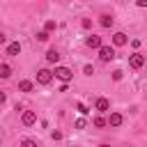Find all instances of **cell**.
Wrapping results in <instances>:
<instances>
[{"label": "cell", "instance_id": "cell-1", "mask_svg": "<svg viewBox=\"0 0 147 147\" xmlns=\"http://www.w3.org/2000/svg\"><path fill=\"white\" fill-rule=\"evenodd\" d=\"M53 74H55V78H60V80H64V83H69V80H71V76H74L69 67H55V71H53Z\"/></svg>", "mask_w": 147, "mask_h": 147}, {"label": "cell", "instance_id": "cell-4", "mask_svg": "<svg viewBox=\"0 0 147 147\" xmlns=\"http://www.w3.org/2000/svg\"><path fill=\"white\" fill-rule=\"evenodd\" d=\"M145 64V55H140V53H133L131 57H129V67L131 69H140Z\"/></svg>", "mask_w": 147, "mask_h": 147}, {"label": "cell", "instance_id": "cell-24", "mask_svg": "<svg viewBox=\"0 0 147 147\" xmlns=\"http://www.w3.org/2000/svg\"><path fill=\"white\" fill-rule=\"evenodd\" d=\"M138 7H147V0H138Z\"/></svg>", "mask_w": 147, "mask_h": 147}, {"label": "cell", "instance_id": "cell-14", "mask_svg": "<svg viewBox=\"0 0 147 147\" xmlns=\"http://www.w3.org/2000/svg\"><path fill=\"white\" fill-rule=\"evenodd\" d=\"M99 23H101V28H110V25H113V16H110V14H103Z\"/></svg>", "mask_w": 147, "mask_h": 147}, {"label": "cell", "instance_id": "cell-10", "mask_svg": "<svg viewBox=\"0 0 147 147\" xmlns=\"http://www.w3.org/2000/svg\"><path fill=\"white\" fill-rule=\"evenodd\" d=\"M18 53H21V44H18V41H14V44H9V46H7V55L16 57Z\"/></svg>", "mask_w": 147, "mask_h": 147}, {"label": "cell", "instance_id": "cell-7", "mask_svg": "<svg viewBox=\"0 0 147 147\" xmlns=\"http://www.w3.org/2000/svg\"><path fill=\"white\" fill-rule=\"evenodd\" d=\"M96 110H99V113H106V110H110V101H108L106 96H99V99H96Z\"/></svg>", "mask_w": 147, "mask_h": 147}, {"label": "cell", "instance_id": "cell-5", "mask_svg": "<svg viewBox=\"0 0 147 147\" xmlns=\"http://www.w3.org/2000/svg\"><path fill=\"white\" fill-rule=\"evenodd\" d=\"M21 122H23L25 126H32V124L37 122V113H34V110H25L23 117H21Z\"/></svg>", "mask_w": 147, "mask_h": 147}, {"label": "cell", "instance_id": "cell-19", "mask_svg": "<svg viewBox=\"0 0 147 147\" xmlns=\"http://www.w3.org/2000/svg\"><path fill=\"white\" fill-rule=\"evenodd\" d=\"M76 108H78V113H80V115H87V113H90L85 103H76Z\"/></svg>", "mask_w": 147, "mask_h": 147}, {"label": "cell", "instance_id": "cell-3", "mask_svg": "<svg viewBox=\"0 0 147 147\" xmlns=\"http://www.w3.org/2000/svg\"><path fill=\"white\" fill-rule=\"evenodd\" d=\"M99 57H101L103 62L115 60V48H113V46H101V48H99Z\"/></svg>", "mask_w": 147, "mask_h": 147}, {"label": "cell", "instance_id": "cell-23", "mask_svg": "<svg viewBox=\"0 0 147 147\" xmlns=\"http://www.w3.org/2000/svg\"><path fill=\"white\" fill-rule=\"evenodd\" d=\"M83 126H85V119H83V117H80V119H76V129H83Z\"/></svg>", "mask_w": 147, "mask_h": 147}, {"label": "cell", "instance_id": "cell-25", "mask_svg": "<svg viewBox=\"0 0 147 147\" xmlns=\"http://www.w3.org/2000/svg\"><path fill=\"white\" fill-rule=\"evenodd\" d=\"M99 147H110V145H99Z\"/></svg>", "mask_w": 147, "mask_h": 147}, {"label": "cell", "instance_id": "cell-8", "mask_svg": "<svg viewBox=\"0 0 147 147\" xmlns=\"http://www.w3.org/2000/svg\"><path fill=\"white\" fill-rule=\"evenodd\" d=\"M126 41H129V39H126L124 32H115V34H113V44H115V46H124Z\"/></svg>", "mask_w": 147, "mask_h": 147}, {"label": "cell", "instance_id": "cell-12", "mask_svg": "<svg viewBox=\"0 0 147 147\" xmlns=\"http://www.w3.org/2000/svg\"><path fill=\"white\" fill-rule=\"evenodd\" d=\"M0 76H2V78H9V76H11V67H9L7 62L0 64Z\"/></svg>", "mask_w": 147, "mask_h": 147}, {"label": "cell", "instance_id": "cell-2", "mask_svg": "<svg viewBox=\"0 0 147 147\" xmlns=\"http://www.w3.org/2000/svg\"><path fill=\"white\" fill-rule=\"evenodd\" d=\"M53 80V71H48V69H39L37 71V83L39 85H48Z\"/></svg>", "mask_w": 147, "mask_h": 147}, {"label": "cell", "instance_id": "cell-21", "mask_svg": "<svg viewBox=\"0 0 147 147\" xmlns=\"http://www.w3.org/2000/svg\"><path fill=\"white\" fill-rule=\"evenodd\" d=\"M83 74H85V76H92V74H94V69H92L90 64H85V67H83Z\"/></svg>", "mask_w": 147, "mask_h": 147}, {"label": "cell", "instance_id": "cell-18", "mask_svg": "<svg viewBox=\"0 0 147 147\" xmlns=\"http://www.w3.org/2000/svg\"><path fill=\"white\" fill-rule=\"evenodd\" d=\"M37 39H39V41H48V32H46V30L37 32Z\"/></svg>", "mask_w": 147, "mask_h": 147}, {"label": "cell", "instance_id": "cell-16", "mask_svg": "<svg viewBox=\"0 0 147 147\" xmlns=\"http://www.w3.org/2000/svg\"><path fill=\"white\" fill-rule=\"evenodd\" d=\"M106 124H108V122H106V119H103L101 115H99V117H94V126H96V129H103Z\"/></svg>", "mask_w": 147, "mask_h": 147}, {"label": "cell", "instance_id": "cell-15", "mask_svg": "<svg viewBox=\"0 0 147 147\" xmlns=\"http://www.w3.org/2000/svg\"><path fill=\"white\" fill-rule=\"evenodd\" d=\"M55 28H57V23H55V21H46V23H44V30H46V32H53Z\"/></svg>", "mask_w": 147, "mask_h": 147}, {"label": "cell", "instance_id": "cell-9", "mask_svg": "<svg viewBox=\"0 0 147 147\" xmlns=\"http://www.w3.org/2000/svg\"><path fill=\"white\" fill-rule=\"evenodd\" d=\"M46 60H48L51 64H57V62H60V53H57L55 48H48V53H46Z\"/></svg>", "mask_w": 147, "mask_h": 147}, {"label": "cell", "instance_id": "cell-22", "mask_svg": "<svg viewBox=\"0 0 147 147\" xmlns=\"http://www.w3.org/2000/svg\"><path fill=\"white\" fill-rule=\"evenodd\" d=\"M83 28L90 30V28H92V21H90V18H83Z\"/></svg>", "mask_w": 147, "mask_h": 147}, {"label": "cell", "instance_id": "cell-11", "mask_svg": "<svg viewBox=\"0 0 147 147\" xmlns=\"http://www.w3.org/2000/svg\"><path fill=\"white\" fill-rule=\"evenodd\" d=\"M108 124H110V126H119V124H122V115H119V113H110Z\"/></svg>", "mask_w": 147, "mask_h": 147}, {"label": "cell", "instance_id": "cell-17", "mask_svg": "<svg viewBox=\"0 0 147 147\" xmlns=\"http://www.w3.org/2000/svg\"><path fill=\"white\" fill-rule=\"evenodd\" d=\"M21 147H37V142L30 140V138H25V140H21Z\"/></svg>", "mask_w": 147, "mask_h": 147}, {"label": "cell", "instance_id": "cell-13", "mask_svg": "<svg viewBox=\"0 0 147 147\" xmlns=\"http://www.w3.org/2000/svg\"><path fill=\"white\" fill-rule=\"evenodd\" d=\"M32 87H34L32 80H21V83H18V90H21V92H32Z\"/></svg>", "mask_w": 147, "mask_h": 147}, {"label": "cell", "instance_id": "cell-20", "mask_svg": "<svg viewBox=\"0 0 147 147\" xmlns=\"http://www.w3.org/2000/svg\"><path fill=\"white\" fill-rule=\"evenodd\" d=\"M122 74H124L122 69H115V71H113V80H122Z\"/></svg>", "mask_w": 147, "mask_h": 147}, {"label": "cell", "instance_id": "cell-6", "mask_svg": "<svg viewBox=\"0 0 147 147\" xmlns=\"http://www.w3.org/2000/svg\"><path fill=\"white\" fill-rule=\"evenodd\" d=\"M85 44H87V48H101L103 44H101V37H96V34H90L87 39H85Z\"/></svg>", "mask_w": 147, "mask_h": 147}]
</instances>
